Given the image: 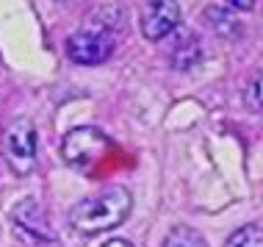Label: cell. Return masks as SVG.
Masks as SVG:
<instances>
[{
	"label": "cell",
	"mask_w": 263,
	"mask_h": 247,
	"mask_svg": "<svg viewBox=\"0 0 263 247\" xmlns=\"http://www.w3.org/2000/svg\"><path fill=\"white\" fill-rule=\"evenodd\" d=\"M244 103L252 111H263V69L252 75V81L244 89Z\"/></svg>",
	"instance_id": "11"
},
{
	"label": "cell",
	"mask_w": 263,
	"mask_h": 247,
	"mask_svg": "<svg viewBox=\"0 0 263 247\" xmlns=\"http://www.w3.org/2000/svg\"><path fill=\"white\" fill-rule=\"evenodd\" d=\"M105 150H108V136L100 128H95V125L72 128L61 142L64 161L78 167V169H89L91 164H97Z\"/></svg>",
	"instance_id": "5"
},
{
	"label": "cell",
	"mask_w": 263,
	"mask_h": 247,
	"mask_svg": "<svg viewBox=\"0 0 263 247\" xmlns=\"http://www.w3.org/2000/svg\"><path fill=\"white\" fill-rule=\"evenodd\" d=\"M111 53H114V37L105 25L78 28V31L69 33V39H67V56L75 64H83V67L103 64Z\"/></svg>",
	"instance_id": "4"
},
{
	"label": "cell",
	"mask_w": 263,
	"mask_h": 247,
	"mask_svg": "<svg viewBox=\"0 0 263 247\" xmlns=\"http://www.w3.org/2000/svg\"><path fill=\"white\" fill-rule=\"evenodd\" d=\"M3 153L17 175H28L36 167V128L28 117H17L3 133Z\"/></svg>",
	"instance_id": "2"
},
{
	"label": "cell",
	"mask_w": 263,
	"mask_h": 247,
	"mask_svg": "<svg viewBox=\"0 0 263 247\" xmlns=\"http://www.w3.org/2000/svg\"><path fill=\"white\" fill-rule=\"evenodd\" d=\"M103 247H133V244L127 242V239H108V242H105Z\"/></svg>",
	"instance_id": "13"
},
{
	"label": "cell",
	"mask_w": 263,
	"mask_h": 247,
	"mask_svg": "<svg viewBox=\"0 0 263 247\" xmlns=\"http://www.w3.org/2000/svg\"><path fill=\"white\" fill-rule=\"evenodd\" d=\"M11 220H14V234H17V239L25 247H55L59 244L50 222L45 217V208L33 197H25V200H20L14 206Z\"/></svg>",
	"instance_id": "3"
},
{
	"label": "cell",
	"mask_w": 263,
	"mask_h": 247,
	"mask_svg": "<svg viewBox=\"0 0 263 247\" xmlns=\"http://www.w3.org/2000/svg\"><path fill=\"white\" fill-rule=\"evenodd\" d=\"M227 3H230V9H236V11H250L255 6V0H227Z\"/></svg>",
	"instance_id": "12"
},
{
	"label": "cell",
	"mask_w": 263,
	"mask_h": 247,
	"mask_svg": "<svg viewBox=\"0 0 263 247\" xmlns=\"http://www.w3.org/2000/svg\"><path fill=\"white\" fill-rule=\"evenodd\" d=\"M177 25H180V3L177 0H144V6H141V33H144V39L161 42Z\"/></svg>",
	"instance_id": "6"
},
{
	"label": "cell",
	"mask_w": 263,
	"mask_h": 247,
	"mask_svg": "<svg viewBox=\"0 0 263 247\" xmlns=\"http://www.w3.org/2000/svg\"><path fill=\"white\" fill-rule=\"evenodd\" d=\"M161 247H208V242L202 239L200 231L189 228V225H175V228L163 236Z\"/></svg>",
	"instance_id": "8"
},
{
	"label": "cell",
	"mask_w": 263,
	"mask_h": 247,
	"mask_svg": "<svg viewBox=\"0 0 263 247\" xmlns=\"http://www.w3.org/2000/svg\"><path fill=\"white\" fill-rule=\"evenodd\" d=\"M205 20L211 23V28L216 33H222V37H236V33L241 31V23L236 17H233L230 11H224V9H216V6H211V9H205Z\"/></svg>",
	"instance_id": "9"
},
{
	"label": "cell",
	"mask_w": 263,
	"mask_h": 247,
	"mask_svg": "<svg viewBox=\"0 0 263 247\" xmlns=\"http://www.w3.org/2000/svg\"><path fill=\"white\" fill-rule=\"evenodd\" d=\"M133 208V197L125 186H105L97 195L83 197L69 211V222L81 234H103V231L119 228Z\"/></svg>",
	"instance_id": "1"
},
{
	"label": "cell",
	"mask_w": 263,
	"mask_h": 247,
	"mask_svg": "<svg viewBox=\"0 0 263 247\" xmlns=\"http://www.w3.org/2000/svg\"><path fill=\"white\" fill-rule=\"evenodd\" d=\"M200 59H202L200 37H197V33H183V37L177 39L175 50H172V64L177 69H191Z\"/></svg>",
	"instance_id": "7"
},
{
	"label": "cell",
	"mask_w": 263,
	"mask_h": 247,
	"mask_svg": "<svg viewBox=\"0 0 263 247\" xmlns=\"http://www.w3.org/2000/svg\"><path fill=\"white\" fill-rule=\"evenodd\" d=\"M224 247H263V225H241L227 236Z\"/></svg>",
	"instance_id": "10"
}]
</instances>
